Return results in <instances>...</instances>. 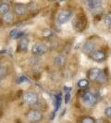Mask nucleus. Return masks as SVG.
<instances>
[{
	"label": "nucleus",
	"mask_w": 111,
	"mask_h": 123,
	"mask_svg": "<svg viewBox=\"0 0 111 123\" xmlns=\"http://www.w3.org/2000/svg\"><path fill=\"white\" fill-rule=\"evenodd\" d=\"M107 79V76H106V74L105 73V71H103V70H100V73L98 75V78H97V81L100 82V83H103V82H105V80Z\"/></svg>",
	"instance_id": "nucleus-17"
},
{
	"label": "nucleus",
	"mask_w": 111,
	"mask_h": 123,
	"mask_svg": "<svg viewBox=\"0 0 111 123\" xmlns=\"http://www.w3.org/2000/svg\"><path fill=\"white\" fill-rule=\"evenodd\" d=\"M69 99H70V92H67L65 95V103L66 104H68L69 102Z\"/></svg>",
	"instance_id": "nucleus-25"
},
{
	"label": "nucleus",
	"mask_w": 111,
	"mask_h": 123,
	"mask_svg": "<svg viewBox=\"0 0 111 123\" xmlns=\"http://www.w3.org/2000/svg\"><path fill=\"white\" fill-rule=\"evenodd\" d=\"M105 24L107 27H111V13L106 14L105 17Z\"/></svg>",
	"instance_id": "nucleus-21"
},
{
	"label": "nucleus",
	"mask_w": 111,
	"mask_h": 123,
	"mask_svg": "<svg viewBox=\"0 0 111 123\" xmlns=\"http://www.w3.org/2000/svg\"><path fill=\"white\" fill-rule=\"evenodd\" d=\"M26 117L27 119L30 121V122H38L42 119L43 117V115L42 113L39 110H36V109H31L27 112L26 114Z\"/></svg>",
	"instance_id": "nucleus-2"
},
{
	"label": "nucleus",
	"mask_w": 111,
	"mask_h": 123,
	"mask_svg": "<svg viewBox=\"0 0 111 123\" xmlns=\"http://www.w3.org/2000/svg\"><path fill=\"white\" fill-rule=\"evenodd\" d=\"M7 12H9V6L6 3H1L0 4V14L5 15Z\"/></svg>",
	"instance_id": "nucleus-16"
},
{
	"label": "nucleus",
	"mask_w": 111,
	"mask_h": 123,
	"mask_svg": "<svg viewBox=\"0 0 111 123\" xmlns=\"http://www.w3.org/2000/svg\"><path fill=\"white\" fill-rule=\"evenodd\" d=\"M77 85H78V87L80 88V89L86 88V87L89 85V81H88V80H86V79H81V80H80L78 81Z\"/></svg>",
	"instance_id": "nucleus-18"
},
{
	"label": "nucleus",
	"mask_w": 111,
	"mask_h": 123,
	"mask_svg": "<svg viewBox=\"0 0 111 123\" xmlns=\"http://www.w3.org/2000/svg\"><path fill=\"white\" fill-rule=\"evenodd\" d=\"M81 99L83 103L88 106H93L97 103L96 96L91 92H83L81 93Z\"/></svg>",
	"instance_id": "nucleus-1"
},
{
	"label": "nucleus",
	"mask_w": 111,
	"mask_h": 123,
	"mask_svg": "<svg viewBox=\"0 0 111 123\" xmlns=\"http://www.w3.org/2000/svg\"><path fill=\"white\" fill-rule=\"evenodd\" d=\"M61 101H62L61 93H57V94L56 95V98H55V109H54V114L58 110L59 106L61 105Z\"/></svg>",
	"instance_id": "nucleus-12"
},
{
	"label": "nucleus",
	"mask_w": 111,
	"mask_h": 123,
	"mask_svg": "<svg viewBox=\"0 0 111 123\" xmlns=\"http://www.w3.org/2000/svg\"><path fill=\"white\" fill-rule=\"evenodd\" d=\"M80 123H95V120L93 117H85L81 119Z\"/></svg>",
	"instance_id": "nucleus-20"
},
{
	"label": "nucleus",
	"mask_w": 111,
	"mask_h": 123,
	"mask_svg": "<svg viewBox=\"0 0 111 123\" xmlns=\"http://www.w3.org/2000/svg\"><path fill=\"white\" fill-rule=\"evenodd\" d=\"M23 35V31H21L18 29H14L10 31V37L13 38V39H18V38H20V37Z\"/></svg>",
	"instance_id": "nucleus-14"
},
{
	"label": "nucleus",
	"mask_w": 111,
	"mask_h": 123,
	"mask_svg": "<svg viewBox=\"0 0 111 123\" xmlns=\"http://www.w3.org/2000/svg\"><path fill=\"white\" fill-rule=\"evenodd\" d=\"M105 116H106V117H111V106L107 107V108H105Z\"/></svg>",
	"instance_id": "nucleus-23"
},
{
	"label": "nucleus",
	"mask_w": 111,
	"mask_h": 123,
	"mask_svg": "<svg viewBox=\"0 0 111 123\" xmlns=\"http://www.w3.org/2000/svg\"><path fill=\"white\" fill-rule=\"evenodd\" d=\"M6 75H7V68L6 67L0 66V79L5 78Z\"/></svg>",
	"instance_id": "nucleus-19"
},
{
	"label": "nucleus",
	"mask_w": 111,
	"mask_h": 123,
	"mask_svg": "<svg viewBox=\"0 0 111 123\" xmlns=\"http://www.w3.org/2000/svg\"><path fill=\"white\" fill-rule=\"evenodd\" d=\"M28 43H29V40H28L27 38H25V37H22V38L20 39V41H19L18 50H19V51H22V52L26 51L27 48H28Z\"/></svg>",
	"instance_id": "nucleus-11"
},
{
	"label": "nucleus",
	"mask_w": 111,
	"mask_h": 123,
	"mask_svg": "<svg viewBox=\"0 0 111 123\" xmlns=\"http://www.w3.org/2000/svg\"><path fill=\"white\" fill-rule=\"evenodd\" d=\"M93 50H94V43L90 42V41L86 42V43H84L83 47H82V52L84 54H86V55L92 54V52H93Z\"/></svg>",
	"instance_id": "nucleus-9"
},
{
	"label": "nucleus",
	"mask_w": 111,
	"mask_h": 123,
	"mask_svg": "<svg viewBox=\"0 0 111 123\" xmlns=\"http://www.w3.org/2000/svg\"><path fill=\"white\" fill-rule=\"evenodd\" d=\"M71 17V11L68 10V9H65V10H62L59 12L58 16H57V21L59 24H65L66 22H68L69 20V18Z\"/></svg>",
	"instance_id": "nucleus-5"
},
{
	"label": "nucleus",
	"mask_w": 111,
	"mask_h": 123,
	"mask_svg": "<svg viewBox=\"0 0 111 123\" xmlns=\"http://www.w3.org/2000/svg\"><path fill=\"white\" fill-rule=\"evenodd\" d=\"M91 57L95 61H102L105 58V54L102 50H96L91 54Z\"/></svg>",
	"instance_id": "nucleus-6"
},
{
	"label": "nucleus",
	"mask_w": 111,
	"mask_h": 123,
	"mask_svg": "<svg viewBox=\"0 0 111 123\" xmlns=\"http://www.w3.org/2000/svg\"><path fill=\"white\" fill-rule=\"evenodd\" d=\"M23 100L29 105H34L38 101V95L33 92H26L23 94Z\"/></svg>",
	"instance_id": "nucleus-4"
},
{
	"label": "nucleus",
	"mask_w": 111,
	"mask_h": 123,
	"mask_svg": "<svg viewBox=\"0 0 111 123\" xmlns=\"http://www.w3.org/2000/svg\"><path fill=\"white\" fill-rule=\"evenodd\" d=\"M3 20L6 23H11L14 20V15L11 12H7L6 14L3 15Z\"/></svg>",
	"instance_id": "nucleus-15"
},
{
	"label": "nucleus",
	"mask_w": 111,
	"mask_h": 123,
	"mask_svg": "<svg viewBox=\"0 0 111 123\" xmlns=\"http://www.w3.org/2000/svg\"><path fill=\"white\" fill-rule=\"evenodd\" d=\"M64 90H65V92H66V93H67V92H70V91H71V89L68 88V87H64Z\"/></svg>",
	"instance_id": "nucleus-26"
},
{
	"label": "nucleus",
	"mask_w": 111,
	"mask_h": 123,
	"mask_svg": "<svg viewBox=\"0 0 111 123\" xmlns=\"http://www.w3.org/2000/svg\"><path fill=\"white\" fill-rule=\"evenodd\" d=\"M47 52V46L43 43H36L31 47V53L34 55H43Z\"/></svg>",
	"instance_id": "nucleus-3"
},
{
	"label": "nucleus",
	"mask_w": 111,
	"mask_h": 123,
	"mask_svg": "<svg viewBox=\"0 0 111 123\" xmlns=\"http://www.w3.org/2000/svg\"><path fill=\"white\" fill-rule=\"evenodd\" d=\"M43 35L44 37L51 36V35H52V31H50V30H44V31H43Z\"/></svg>",
	"instance_id": "nucleus-22"
},
{
	"label": "nucleus",
	"mask_w": 111,
	"mask_h": 123,
	"mask_svg": "<svg viewBox=\"0 0 111 123\" xmlns=\"http://www.w3.org/2000/svg\"><path fill=\"white\" fill-rule=\"evenodd\" d=\"M100 73V69L97 68H91L89 71H88V78L89 80H96L98 78V75Z\"/></svg>",
	"instance_id": "nucleus-10"
},
{
	"label": "nucleus",
	"mask_w": 111,
	"mask_h": 123,
	"mask_svg": "<svg viewBox=\"0 0 111 123\" xmlns=\"http://www.w3.org/2000/svg\"><path fill=\"white\" fill-rule=\"evenodd\" d=\"M66 61V57L62 55H56L55 58H54V63L55 65H57V66H62Z\"/></svg>",
	"instance_id": "nucleus-13"
},
{
	"label": "nucleus",
	"mask_w": 111,
	"mask_h": 123,
	"mask_svg": "<svg viewBox=\"0 0 111 123\" xmlns=\"http://www.w3.org/2000/svg\"><path fill=\"white\" fill-rule=\"evenodd\" d=\"M86 4L91 10H98L99 8L101 7V6H102V1H99V0H89V1H86Z\"/></svg>",
	"instance_id": "nucleus-8"
},
{
	"label": "nucleus",
	"mask_w": 111,
	"mask_h": 123,
	"mask_svg": "<svg viewBox=\"0 0 111 123\" xmlns=\"http://www.w3.org/2000/svg\"><path fill=\"white\" fill-rule=\"evenodd\" d=\"M13 11L18 16H22L27 12V6L23 4H16L13 8Z\"/></svg>",
	"instance_id": "nucleus-7"
},
{
	"label": "nucleus",
	"mask_w": 111,
	"mask_h": 123,
	"mask_svg": "<svg viewBox=\"0 0 111 123\" xmlns=\"http://www.w3.org/2000/svg\"><path fill=\"white\" fill-rule=\"evenodd\" d=\"M24 81H28V79L24 76H20L18 79V83H21V82H24Z\"/></svg>",
	"instance_id": "nucleus-24"
}]
</instances>
